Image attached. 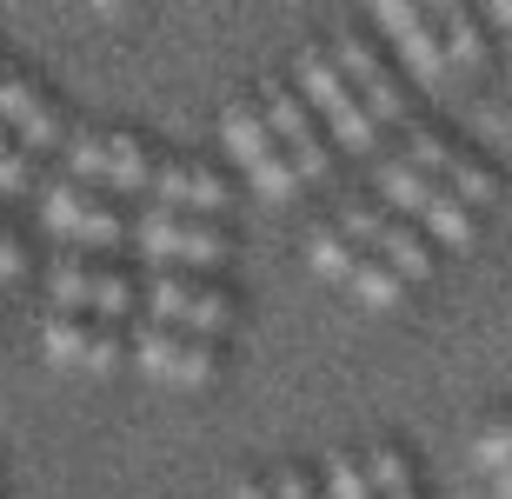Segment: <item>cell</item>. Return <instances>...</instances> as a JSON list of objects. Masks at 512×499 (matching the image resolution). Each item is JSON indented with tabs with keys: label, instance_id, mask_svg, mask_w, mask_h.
Wrapping results in <instances>:
<instances>
[{
	"label": "cell",
	"instance_id": "6da1fadb",
	"mask_svg": "<svg viewBox=\"0 0 512 499\" xmlns=\"http://www.w3.org/2000/svg\"><path fill=\"white\" fill-rule=\"evenodd\" d=\"M293 87L313 100V114L326 120L333 147H346V154H386V127H380V114L360 100V87L346 80L340 54L306 47V54H300V80H293Z\"/></svg>",
	"mask_w": 512,
	"mask_h": 499
},
{
	"label": "cell",
	"instance_id": "7a4b0ae2",
	"mask_svg": "<svg viewBox=\"0 0 512 499\" xmlns=\"http://www.w3.org/2000/svg\"><path fill=\"white\" fill-rule=\"evenodd\" d=\"M147 320H160V327H180L193 333V340H227L233 320H240V300H233L220 280H207V273H180V267H160L147 280Z\"/></svg>",
	"mask_w": 512,
	"mask_h": 499
},
{
	"label": "cell",
	"instance_id": "3957f363",
	"mask_svg": "<svg viewBox=\"0 0 512 499\" xmlns=\"http://www.w3.org/2000/svg\"><path fill=\"white\" fill-rule=\"evenodd\" d=\"M140 247L147 260L160 267H180V273H220L233 260V227L227 220H193V213H173L153 200L140 213Z\"/></svg>",
	"mask_w": 512,
	"mask_h": 499
},
{
	"label": "cell",
	"instance_id": "277c9868",
	"mask_svg": "<svg viewBox=\"0 0 512 499\" xmlns=\"http://www.w3.org/2000/svg\"><path fill=\"white\" fill-rule=\"evenodd\" d=\"M220 134H227V154H240L247 180L266 193V200H293V193H300V167H293V154L280 147V134L266 127V107H260V100H247V94L227 100Z\"/></svg>",
	"mask_w": 512,
	"mask_h": 499
},
{
	"label": "cell",
	"instance_id": "5b68a950",
	"mask_svg": "<svg viewBox=\"0 0 512 499\" xmlns=\"http://www.w3.org/2000/svg\"><path fill=\"white\" fill-rule=\"evenodd\" d=\"M333 47H340V67H346V80L360 87V100L380 114V127H399V134H406L419 120V100H413V87H406V74L393 67V54L366 34H340Z\"/></svg>",
	"mask_w": 512,
	"mask_h": 499
},
{
	"label": "cell",
	"instance_id": "8992f818",
	"mask_svg": "<svg viewBox=\"0 0 512 499\" xmlns=\"http://www.w3.org/2000/svg\"><path fill=\"white\" fill-rule=\"evenodd\" d=\"M260 107H266V127L280 134V147L293 154L300 180H320V173L333 167V134H326V120L313 114V100H306L293 80H266Z\"/></svg>",
	"mask_w": 512,
	"mask_h": 499
},
{
	"label": "cell",
	"instance_id": "52a82bcc",
	"mask_svg": "<svg viewBox=\"0 0 512 499\" xmlns=\"http://www.w3.org/2000/svg\"><path fill=\"white\" fill-rule=\"evenodd\" d=\"M133 360L160 386H213L220 380V346L193 340V333H180V327H160V320L133 327Z\"/></svg>",
	"mask_w": 512,
	"mask_h": 499
},
{
	"label": "cell",
	"instance_id": "ba28073f",
	"mask_svg": "<svg viewBox=\"0 0 512 499\" xmlns=\"http://www.w3.org/2000/svg\"><path fill=\"white\" fill-rule=\"evenodd\" d=\"M0 127H7L27 154H47V147H67V140H74V120L60 114V100L47 94L27 67H14V74L0 80Z\"/></svg>",
	"mask_w": 512,
	"mask_h": 499
},
{
	"label": "cell",
	"instance_id": "9c48e42d",
	"mask_svg": "<svg viewBox=\"0 0 512 499\" xmlns=\"http://www.w3.org/2000/svg\"><path fill=\"white\" fill-rule=\"evenodd\" d=\"M380 34L393 40V54L413 67L419 87H446L453 80V60H446V34H439V7H380Z\"/></svg>",
	"mask_w": 512,
	"mask_h": 499
},
{
	"label": "cell",
	"instance_id": "30bf717a",
	"mask_svg": "<svg viewBox=\"0 0 512 499\" xmlns=\"http://www.w3.org/2000/svg\"><path fill=\"white\" fill-rule=\"evenodd\" d=\"M160 207L193 213V220H227L233 207V173L207 154H173L160 167Z\"/></svg>",
	"mask_w": 512,
	"mask_h": 499
},
{
	"label": "cell",
	"instance_id": "8fae6325",
	"mask_svg": "<svg viewBox=\"0 0 512 499\" xmlns=\"http://www.w3.org/2000/svg\"><path fill=\"white\" fill-rule=\"evenodd\" d=\"M160 147L133 127H107V200H127V193H160Z\"/></svg>",
	"mask_w": 512,
	"mask_h": 499
},
{
	"label": "cell",
	"instance_id": "7c38bea8",
	"mask_svg": "<svg viewBox=\"0 0 512 499\" xmlns=\"http://www.w3.org/2000/svg\"><path fill=\"white\" fill-rule=\"evenodd\" d=\"M439 187H446V180H433V173L413 167L406 154H386L380 160V200L399 213V220H426L433 200H439Z\"/></svg>",
	"mask_w": 512,
	"mask_h": 499
},
{
	"label": "cell",
	"instance_id": "4fadbf2b",
	"mask_svg": "<svg viewBox=\"0 0 512 499\" xmlns=\"http://www.w3.org/2000/svg\"><path fill=\"white\" fill-rule=\"evenodd\" d=\"M373 253H380V260L399 273V280H406V287L433 280V267H439V240L419 227V220H393V227H386V240Z\"/></svg>",
	"mask_w": 512,
	"mask_h": 499
},
{
	"label": "cell",
	"instance_id": "5bb4252c",
	"mask_svg": "<svg viewBox=\"0 0 512 499\" xmlns=\"http://www.w3.org/2000/svg\"><path fill=\"white\" fill-rule=\"evenodd\" d=\"M306 260H313V273H320V280H346V287H353V273H360L366 247L340 227V220H320V227L306 233Z\"/></svg>",
	"mask_w": 512,
	"mask_h": 499
},
{
	"label": "cell",
	"instance_id": "9a60e30c",
	"mask_svg": "<svg viewBox=\"0 0 512 499\" xmlns=\"http://www.w3.org/2000/svg\"><path fill=\"white\" fill-rule=\"evenodd\" d=\"M94 333H100L94 313L54 307V313H47V327H40V346H47V360H60V366H87V360H94Z\"/></svg>",
	"mask_w": 512,
	"mask_h": 499
},
{
	"label": "cell",
	"instance_id": "2e32d148",
	"mask_svg": "<svg viewBox=\"0 0 512 499\" xmlns=\"http://www.w3.org/2000/svg\"><path fill=\"white\" fill-rule=\"evenodd\" d=\"M419 227L433 233L439 247H479V233H486V213H479L473 200H459L453 187H439L433 213H426V220H419Z\"/></svg>",
	"mask_w": 512,
	"mask_h": 499
},
{
	"label": "cell",
	"instance_id": "e0dca14e",
	"mask_svg": "<svg viewBox=\"0 0 512 499\" xmlns=\"http://www.w3.org/2000/svg\"><path fill=\"white\" fill-rule=\"evenodd\" d=\"M439 34H446V60H453V74H473L479 60H486V14L473 7H439Z\"/></svg>",
	"mask_w": 512,
	"mask_h": 499
},
{
	"label": "cell",
	"instance_id": "ac0fdd59",
	"mask_svg": "<svg viewBox=\"0 0 512 499\" xmlns=\"http://www.w3.org/2000/svg\"><path fill=\"white\" fill-rule=\"evenodd\" d=\"M366 473H373V493L380 499H426L419 493V473H413V453H406L399 440L366 446Z\"/></svg>",
	"mask_w": 512,
	"mask_h": 499
},
{
	"label": "cell",
	"instance_id": "d6986e66",
	"mask_svg": "<svg viewBox=\"0 0 512 499\" xmlns=\"http://www.w3.org/2000/svg\"><path fill=\"white\" fill-rule=\"evenodd\" d=\"M94 287H100V260H94V253H80V247H67L54 260V307L94 313Z\"/></svg>",
	"mask_w": 512,
	"mask_h": 499
},
{
	"label": "cell",
	"instance_id": "ffe728a7",
	"mask_svg": "<svg viewBox=\"0 0 512 499\" xmlns=\"http://www.w3.org/2000/svg\"><path fill=\"white\" fill-rule=\"evenodd\" d=\"M446 187L459 193V200H473L479 213L493 207L499 193H506V173L493 167V160L479 154V147H459V160H453V173H446Z\"/></svg>",
	"mask_w": 512,
	"mask_h": 499
},
{
	"label": "cell",
	"instance_id": "44dd1931",
	"mask_svg": "<svg viewBox=\"0 0 512 499\" xmlns=\"http://www.w3.org/2000/svg\"><path fill=\"white\" fill-rule=\"evenodd\" d=\"M100 200H107L100 187H80V180H60V187H47V200H40V220H47V227H54L60 240H74V233H80V220H87V213H94Z\"/></svg>",
	"mask_w": 512,
	"mask_h": 499
},
{
	"label": "cell",
	"instance_id": "7402d4cb",
	"mask_svg": "<svg viewBox=\"0 0 512 499\" xmlns=\"http://www.w3.org/2000/svg\"><path fill=\"white\" fill-rule=\"evenodd\" d=\"M459 147H466V140H453L446 127H439V120H426V114L406 127V160H413V167H426L433 180H446V173H453Z\"/></svg>",
	"mask_w": 512,
	"mask_h": 499
},
{
	"label": "cell",
	"instance_id": "603a6c76",
	"mask_svg": "<svg viewBox=\"0 0 512 499\" xmlns=\"http://www.w3.org/2000/svg\"><path fill=\"white\" fill-rule=\"evenodd\" d=\"M140 273L120 267V260H100V287H94V320H120L127 327V313L140 307Z\"/></svg>",
	"mask_w": 512,
	"mask_h": 499
},
{
	"label": "cell",
	"instance_id": "cb8c5ba5",
	"mask_svg": "<svg viewBox=\"0 0 512 499\" xmlns=\"http://www.w3.org/2000/svg\"><path fill=\"white\" fill-rule=\"evenodd\" d=\"M133 233H140V227H133L127 213H120L114 200H100V207L87 213V220H80L74 247H80V253H94V260H100V253H120V247H127V240H133Z\"/></svg>",
	"mask_w": 512,
	"mask_h": 499
},
{
	"label": "cell",
	"instance_id": "d4e9b609",
	"mask_svg": "<svg viewBox=\"0 0 512 499\" xmlns=\"http://www.w3.org/2000/svg\"><path fill=\"white\" fill-rule=\"evenodd\" d=\"M333 220H340V227L353 233V240H360L366 253H373V247H380V240H386V227H393L399 213L386 207L380 193H353V200H340V213H333Z\"/></svg>",
	"mask_w": 512,
	"mask_h": 499
},
{
	"label": "cell",
	"instance_id": "484cf974",
	"mask_svg": "<svg viewBox=\"0 0 512 499\" xmlns=\"http://www.w3.org/2000/svg\"><path fill=\"white\" fill-rule=\"evenodd\" d=\"M326 499H380L373 493V473H366V453H326Z\"/></svg>",
	"mask_w": 512,
	"mask_h": 499
},
{
	"label": "cell",
	"instance_id": "4316f807",
	"mask_svg": "<svg viewBox=\"0 0 512 499\" xmlns=\"http://www.w3.org/2000/svg\"><path fill=\"white\" fill-rule=\"evenodd\" d=\"M473 460L486 466V473H512V413H486V420L473 426Z\"/></svg>",
	"mask_w": 512,
	"mask_h": 499
},
{
	"label": "cell",
	"instance_id": "83f0119b",
	"mask_svg": "<svg viewBox=\"0 0 512 499\" xmlns=\"http://www.w3.org/2000/svg\"><path fill=\"white\" fill-rule=\"evenodd\" d=\"M353 293H360L366 307H393V300H406V280H399V273L386 267L380 253H366L360 273H353Z\"/></svg>",
	"mask_w": 512,
	"mask_h": 499
},
{
	"label": "cell",
	"instance_id": "f1b7e54d",
	"mask_svg": "<svg viewBox=\"0 0 512 499\" xmlns=\"http://www.w3.org/2000/svg\"><path fill=\"white\" fill-rule=\"evenodd\" d=\"M133 353V327H120V320H100L94 333V360H87V373H114L120 360Z\"/></svg>",
	"mask_w": 512,
	"mask_h": 499
},
{
	"label": "cell",
	"instance_id": "f546056e",
	"mask_svg": "<svg viewBox=\"0 0 512 499\" xmlns=\"http://www.w3.org/2000/svg\"><path fill=\"white\" fill-rule=\"evenodd\" d=\"M266 480H273V499H320V473H313V466H300V460L273 466Z\"/></svg>",
	"mask_w": 512,
	"mask_h": 499
},
{
	"label": "cell",
	"instance_id": "4dcf8cb0",
	"mask_svg": "<svg viewBox=\"0 0 512 499\" xmlns=\"http://www.w3.org/2000/svg\"><path fill=\"white\" fill-rule=\"evenodd\" d=\"M20 273H27V247H20V233L7 227V213H0V287L20 280Z\"/></svg>",
	"mask_w": 512,
	"mask_h": 499
},
{
	"label": "cell",
	"instance_id": "1f68e13d",
	"mask_svg": "<svg viewBox=\"0 0 512 499\" xmlns=\"http://www.w3.org/2000/svg\"><path fill=\"white\" fill-rule=\"evenodd\" d=\"M233 499H273V480H240V486H233Z\"/></svg>",
	"mask_w": 512,
	"mask_h": 499
},
{
	"label": "cell",
	"instance_id": "d6a6232c",
	"mask_svg": "<svg viewBox=\"0 0 512 499\" xmlns=\"http://www.w3.org/2000/svg\"><path fill=\"white\" fill-rule=\"evenodd\" d=\"M486 27H499V34H512V0H499V7H486Z\"/></svg>",
	"mask_w": 512,
	"mask_h": 499
},
{
	"label": "cell",
	"instance_id": "836d02e7",
	"mask_svg": "<svg viewBox=\"0 0 512 499\" xmlns=\"http://www.w3.org/2000/svg\"><path fill=\"white\" fill-rule=\"evenodd\" d=\"M493 486H499V499H512V473H499V480H493Z\"/></svg>",
	"mask_w": 512,
	"mask_h": 499
},
{
	"label": "cell",
	"instance_id": "e575fe53",
	"mask_svg": "<svg viewBox=\"0 0 512 499\" xmlns=\"http://www.w3.org/2000/svg\"><path fill=\"white\" fill-rule=\"evenodd\" d=\"M7 74H14V60H0V80H7Z\"/></svg>",
	"mask_w": 512,
	"mask_h": 499
}]
</instances>
